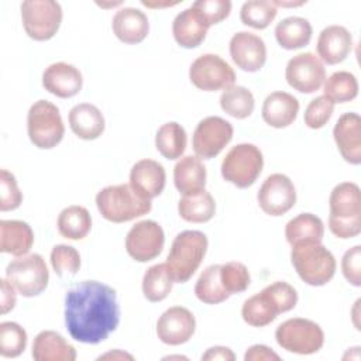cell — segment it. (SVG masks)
Instances as JSON below:
<instances>
[{
	"label": "cell",
	"instance_id": "cell-1",
	"mask_svg": "<svg viewBox=\"0 0 361 361\" xmlns=\"http://www.w3.org/2000/svg\"><path fill=\"white\" fill-rule=\"evenodd\" d=\"M120 323L116 290L99 281H83L65 295V326L71 337L85 344H99Z\"/></svg>",
	"mask_w": 361,
	"mask_h": 361
},
{
	"label": "cell",
	"instance_id": "cell-2",
	"mask_svg": "<svg viewBox=\"0 0 361 361\" xmlns=\"http://www.w3.org/2000/svg\"><path fill=\"white\" fill-rule=\"evenodd\" d=\"M99 213L111 223H127L151 212L152 203L140 196L130 183L110 185L96 195Z\"/></svg>",
	"mask_w": 361,
	"mask_h": 361
},
{
	"label": "cell",
	"instance_id": "cell-3",
	"mask_svg": "<svg viewBox=\"0 0 361 361\" xmlns=\"http://www.w3.org/2000/svg\"><path fill=\"white\" fill-rule=\"evenodd\" d=\"M292 265L299 278L310 286H323L336 274V258L322 243L303 241L292 245Z\"/></svg>",
	"mask_w": 361,
	"mask_h": 361
},
{
	"label": "cell",
	"instance_id": "cell-4",
	"mask_svg": "<svg viewBox=\"0 0 361 361\" xmlns=\"http://www.w3.org/2000/svg\"><path fill=\"white\" fill-rule=\"evenodd\" d=\"M207 245L206 234L199 230H185L173 238L166 264L175 282L185 283L193 276L206 255Z\"/></svg>",
	"mask_w": 361,
	"mask_h": 361
},
{
	"label": "cell",
	"instance_id": "cell-5",
	"mask_svg": "<svg viewBox=\"0 0 361 361\" xmlns=\"http://www.w3.org/2000/svg\"><path fill=\"white\" fill-rule=\"evenodd\" d=\"M27 133L30 141L39 149L56 147L65 134L59 109L48 100H37L27 114Z\"/></svg>",
	"mask_w": 361,
	"mask_h": 361
},
{
	"label": "cell",
	"instance_id": "cell-6",
	"mask_svg": "<svg viewBox=\"0 0 361 361\" xmlns=\"http://www.w3.org/2000/svg\"><path fill=\"white\" fill-rule=\"evenodd\" d=\"M264 157L261 149L248 142L234 145L223 158L221 176L228 183L247 189L255 183L262 172Z\"/></svg>",
	"mask_w": 361,
	"mask_h": 361
},
{
	"label": "cell",
	"instance_id": "cell-7",
	"mask_svg": "<svg viewBox=\"0 0 361 361\" xmlns=\"http://www.w3.org/2000/svg\"><path fill=\"white\" fill-rule=\"evenodd\" d=\"M275 340L279 347L289 353L309 355L323 347L324 333L316 322L293 317L282 322L276 327Z\"/></svg>",
	"mask_w": 361,
	"mask_h": 361
},
{
	"label": "cell",
	"instance_id": "cell-8",
	"mask_svg": "<svg viewBox=\"0 0 361 361\" xmlns=\"http://www.w3.org/2000/svg\"><path fill=\"white\" fill-rule=\"evenodd\" d=\"M6 279L24 298H32L45 290L49 281V271L39 254L16 257L6 268Z\"/></svg>",
	"mask_w": 361,
	"mask_h": 361
},
{
	"label": "cell",
	"instance_id": "cell-9",
	"mask_svg": "<svg viewBox=\"0 0 361 361\" xmlns=\"http://www.w3.org/2000/svg\"><path fill=\"white\" fill-rule=\"evenodd\" d=\"M20 8L24 31L34 41H48L58 32L63 16L58 1L25 0Z\"/></svg>",
	"mask_w": 361,
	"mask_h": 361
},
{
	"label": "cell",
	"instance_id": "cell-10",
	"mask_svg": "<svg viewBox=\"0 0 361 361\" xmlns=\"http://www.w3.org/2000/svg\"><path fill=\"white\" fill-rule=\"evenodd\" d=\"M190 82L200 90L216 92L234 85L235 73L233 68L216 54L197 56L189 68Z\"/></svg>",
	"mask_w": 361,
	"mask_h": 361
},
{
	"label": "cell",
	"instance_id": "cell-11",
	"mask_svg": "<svg viewBox=\"0 0 361 361\" xmlns=\"http://www.w3.org/2000/svg\"><path fill=\"white\" fill-rule=\"evenodd\" d=\"M233 126L219 116H209L199 121L193 131L192 147L196 157L212 159L217 157L233 138Z\"/></svg>",
	"mask_w": 361,
	"mask_h": 361
},
{
	"label": "cell",
	"instance_id": "cell-12",
	"mask_svg": "<svg viewBox=\"0 0 361 361\" xmlns=\"http://www.w3.org/2000/svg\"><path fill=\"white\" fill-rule=\"evenodd\" d=\"M285 79L300 93H314L326 80V68L313 52H302L290 58L285 68Z\"/></svg>",
	"mask_w": 361,
	"mask_h": 361
},
{
	"label": "cell",
	"instance_id": "cell-13",
	"mask_svg": "<svg viewBox=\"0 0 361 361\" xmlns=\"http://www.w3.org/2000/svg\"><path fill=\"white\" fill-rule=\"evenodd\" d=\"M165 234L159 223L141 220L126 235L127 254L137 262H148L157 258L164 248Z\"/></svg>",
	"mask_w": 361,
	"mask_h": 361
},
{
	"label": "cell",
	"instance_id": "cell-14",
	"mask_svg": "<svg viewBox=\"0 0 361 361\" xmlns=\"http://www.w3.org/2000/svg\"><path fill=\"white\" fill-rule=\"evenodd\" d=\"M257 200L261 210L268 216H282L296 203L293 182L283 173H272L262 182Z\"/></svg>",
	"mask_w": 361,
	"mask_h": 361
},
{
	"label": "cell",
	"instance_id": "cell-15",
	"mask_svg": "<svg viewBox=\"0 0 361 361\" xmlns=\"http://www.w3.org/2000/svg\"><path fill=\"white\" fill-rule=\"evenodd\" d=\"M196 330L193 313L183 306L166 309L157 322V336L168 345H180L189 341Z\"/></svg>",
	"mask_w": 361,
	"mask_h": 361
},
{
	"label": "cell",
	"instance_id": "cell-16",
	"mask_svg": "<svg viewBox=\"0 0 361 361\" xmlns=\"http://www.w3.org/2000/svg\"><path fill=\"white\" fill-rule=\"evenodd\" d=\"M233 62L245 72L259 71L267 61V47L264 39L252 32H235L228 44Z\"/></svg>",
	"mask_w": 361,
	"mask_h": 361
},
{
	"label": "cell",
	"instance_id": "cell-17",
	"mask_svg": "<svg viewBox=\"0 0 361 361\" xmlns=\"http://www.w3.org/2000/svg\"><path fill=\"white\" fill-rule=\"evenodd\" d=\"M333 138L343 159L351 165L361 164V117L354 113H344L333 128Z\"/></svg>",
	"mask_w": 361,
	"mask_h": 361
},
{
	"label": "cell",
	"instance_id": "cell-18",
	"mask_svg": "<svg viewBox=\"0 0 361 361\" xmlns=\"http://www.w3.org/2000/svg\"><path fill=\"white\" fill-rule=\"evenodd\" d=\"M42 86L56 97L69 99L80 92L83 78L76 66L66 62H55L42 72Z\"/></svg>",
	"mask_w": 361,
	"mask_h": 361
},
{
	"label": "cell",
	"instance_id": "cell-19",
	"mask_svg": "<svg viewBox=\"0 0 361 361\" xmlns=\"http://www.w3.org/2000/svg\"><path fill=\"white\" fill-rule=\"evenodd\" d=\"M317 56L327 65L343 62L353 49V35L343 25H329L322 30L316 44Z\"/></svg>",
	"mask_w": 361,
	"mask_h": 361
},
{
	"label": "cell",
	"instance_id": "cell-20",
	"mask_svg": "<svg viewBox=\"0 0 361 361\" xmlns=\"http://www.w3.org/2000/svg\"><path fill=\"white\" fill-rule=\"evenodd\" d=\"M166 183L164 166L154 159H140L130 171L131 188L144 199L152 200L159 196Z\"/></svg>",
	"mask_w": 361,
	"mask_h": 361
},
{
	"label": "cell",
	"instance_id": "cell-21",
	"mask_svg": "<svg viewBox=\"0 0 361 361\" xmlns=\"http://www.w3.org/2000/svg\"><path fill=\"white\" fill-rule=\"evenodd\" d=\"M111 28L117 39L134 45L142 42L149 32L148 17L135 7H123L116 11L111 20Z\"/></svg>",
	"mask_w": 361,
	"mask_h": 361
},
{
	"label": "cell",
	"instance_id": "cell-22",
	"mask_svg": "<svg viewBox=\"0 0 361 361\" xmlns=\"http://www.w3.org/2000/svg\"><path fill=\"white\" fill-rule=\"evenodd\" d=\"M299 113L298 99L288 92H272L269 93L261 109L262 120L274 128H285L290 126Z\"/></svg>",
	"mask_w": 361,
	"mask_h": 361
},
{
	"label": "cell",
	"instance_id": "cell-23",
	"mask_svg": "<svg viewBox=\"0 0 361 361\" xmlns=\"http://www.w3.org/2000/svg\"><path fill=\"white\" fill-rule=\"evenodd\" d=\"M209 28L210 27L192 6L176 14L172 23L175 41L178 45L188 49L199 47L204 41Z\"/></svg>",
	"mask_w": 361,
	"mask_h": 361
},
{
	"label": "cell",
	"instance_id": "cell-24",
	"mask_svg": "<svg viewBox=\"0 0 361 361\" xmlns=\"http://www.w3.org/2000/svg\"><path fill=\"white\" fill-rule=\"evenodd\" d=\"M72 133L86 141L99 138L104 133V117L97 106L92 103H79L73 106L68 116Z\"/></svg>",
	"mask_w": 361,
	"mask_h": 361
},
{
	"label": "cell",
	"instance_id": "cell-25",
	"mask_svg": "<svg viewBox=\"0 0 361 361\" xmlns=\"http://www.w3.org/2000/svg\"><path fill=\"white\" fill-rule=\"evenodd\" d=\"M31 355L35 361H73L76 350L58 331L42 330L34 338Z\"/></svg>",
	"mask_w": 361,
	"mask_h": 361
},
{
	"label": "cell",
	"instance_id": "cell-26",
	"mask_svg": "<svg viewBox=\"0 0 361 361\" xmlns=\"http://www.w3.org/2000/svg\"><path fill=\"white\" fill-rule=\"evenodd\" d=\"M34 244V233L23 220L0 221V251L14 257L27 255Z\"/></svg>",
	"mask_w": 361,
	"mask_h": 361
},
{
	"label": "cell",
	"instance_id": "cell-27",
	"mask_svg": "<svg viewBox=\"0 0 361 361\" xmlns=\"http://www.w3.org/2000/svg\"><path fill=\"white\" fill-rule=\"evenodd\" d=\"M206 166L199 157H182L173 168V183L179 193L190 195L206 186Z\"/></svg>",
	"mask_w": 361,
	"mask_h": 361
},
{
	"label": "cell",
	"instance_id": "cell-28",
	"mask_svg": "<svg viewBox=\"0 0 361 361\" xmlns=\"http://www.w3.org/2000/svg\"><path fill=\"white\" fill-rule=\"evenodd\" d=\"M330 216L336 219L361 217V190L354 182L336 185L329 197Z\"/></svg>",
	"mask_w": 361,
	"mask_h": 361
},
{
	"label": "cell",
	"instance_id": "cell-29",
	"mask_svg": "<svg viewBox=\"0 0 361 361\" xmlns=\"http://www.w3.org/2000/svg\"><path fill=\"white\" fill-rule=\"evenodd\" d=\"M312 25L307 18L292 16L281 20L275 27L276 42L288 51L306 47L312 39Z\"/></svg>",
	"mask_w": 361,
	"mask_h": 361
},
{
	"label": "cell",
	"instance_id": "cell-30",
	"mask_svg": "<svg viewBox=\"0 0 361 361\" xmlns=\"http://www.w3.org/2000/svg\"><path fill=\"white\" fill-rule=\"evenodd\" d=\"M179 216L189 223H207L216 213V202L206 190L183 195L178 203Z\"/></svg>",
	"mask_w": 361,
	"mask_h": 361
},
{
	"label": "cell",
	"instance_id": "cell-31",
	"mask_svg": "<svg viewBox=\"0 0 361 361\" xmlns=\"http://www.w3.org/2000/svg\"><path fill=\"white\" fill-rule=\"evenodd\" d=\"M323 235L324 224L322 219L313 213H300L285 226V237L290 245L303 241L322 243Z\"/></svg>",
	"mask_w": 361,
	"mask_h": 361
},
{
	"label": "cell",
	"instance_id": "cell-32",
	"mask_svg": "<svg viewBox=\"0 0 361 361\" xmlns=\"http://www.w3.org/2000/svg\"><path fill=\"white\" fill-rule=\"evenodd\" d=\"M56 226L62 237L68 240H82L92 228V217L86 207L72 204L59 213Z\"/></svg>",
	"mask_w": 361,
	"mask_h": 361
},
{
	"label": "cell",
	"instance_id": "cell-33",
	"mask_svg": "<svg viewBox=\"0 0 361 361\" xmlns=\"http://www.w3.org/2000/svg\"><path fill=\"white\" fill-rule=\"evenodd\" d=\"M175 279L166 262L149 267L142 276V293L149 302H161L171 293Z\"/></svg>",
	"mask_w": 361,
	"mask_h": 361
},
{
	"label": "cell",
	"instance_id": "cell-34",
	"mask_svg": "<svg viewBox=\"0 0 361 361\" xmlns=\"http://www.w3.org/2000/svg\"><path fill=\"white\" fill-rule=\"evenodd\" d=\"M188 144L185 128L176 123L169 121L162 124L155 134L157 151L166 159H178L183 155Z\"/></svg>",
	"mask_w": 361,
	"mask_h": 361
},
{
	"label": "cell",
	"instance_id": "cell-35",
	"mask_svg": "<svg viewBox=\"0 0 361 361\" xmlns=\"http://www.w3.org/2000/svg\"><path fill=\"white\" fill-rule=\"evenodd\" d=\"M195 295L206 305H217L230 298L220 281V264L209 265L202 271L195 285Z\"/></svg>",
	"mask_w": 361,
	"mask_h": 361
},
{
	"label": "cell",
	"instance_id": "cell-36",
	"mask_svg": "<svg viewBox=\"0 0 361 361\" xmlns=\"http://www.w3.org/2000/svg\"><path fill=\"white\" fill-rule=\"evenodd\" d=\"M220 107L228 116L237 120H244L252 114L255 100L251 90L244 86L233 85L223 90L220 96Z\"/></svg>",
	"mask_w": 361,
	"mask_h": 361
},
{
	"label": "cell",
	"instance_id": "cell-37",
	"mask_svg": "<svg viewBox=\"0 0 361 361\" xmlns=\"http://www.w3.org/2000/svg\"><path fill=\"white\" fill-rule=\"evenodd\" d=\"M323 93L331 103L351 102L358 94V80L351 72H334L324 80Z\"/></svg>",
	"mask_w": 361,
	"mask_h": 361
},
{
	"label": "cell",
	"instance_id": "cell-38",
	"mask_svg": "<svg viewBox=\"0 0 361 361\" xmlns=\"http://www.w3.org/2000/svg\"><path fill=\"white\" fill-rule=\"evenodd\" d=\"M278 8L271 0H248L241 6L240 20L255 30L267 28L276 17Z\"/></svg>",
	"mask_w": 361,
	"mask_h": 361
},
{
	"label": "cell",
	"instance_id": "cell-39",
	"mask_svg": "<svg viewBox=\"0 0 361 361\" xmlns=\"http://www.w3.org/2000/svg\"><path fill=\"white\" fill-rule=\"evenodd\" d=\"M243 320L252 327H264L276 319V312L272 309L267 298L259 292L248 298L241 307Z\"/></svg>",
	"mask_w": 361,
	"mask_h": 361
},
{
	"label": "cell",
	"instance_id": "cell-40",
	"mask_svg": "<svg viewBox=\"0 0 361 361\" xmlns=\"http://www.w3.org/2000/svg\"><path fill=\"white\" fill-rule=\"evenodd\" d=\"M27 347V331L16 322L0 323V354L4 358H16Z\"/></svg>",
	"mask_w": 361,
	"mask_h": 361
},
{
	"label": "cell",
	"instance_id": "cell-41",
	"mask_svg": "<svg viewBox=\"0 0 361 361\" xmlns=\"http://www.w3.org/2000/svg\"><path fill=\"white\" fill-rule=\"evenodd\" d=\"M261 293L267 298V300L269 302L272 309L276 312V314L292 310L298 303L296 289L285 281H276L265 286L261 290Z\"/></svg>",
	"mask_w": 361,
	"mask_h": 361
},
{
	"label": "cell",
	"instance_id": "cell-42",
	"mask_svg": "<svg viewBox=\"0 0 361 361\" xmlns=\"http://www.w3.org/2000/svg\"><path fill=\"white\" fill-rule=\"evenodd\" d=\"M220 281L226 292L231 296L234 293L244 292L251 282L248 268L238 261H230L220 264Z\"/></svg>",
	"mask_w": 361,
	"mask_h": 361
},
{
	"label": "cell",
	"instance_id": "cell-43",
	"mask_svg": "<svg viewBox=\"0 0 361 361\" xmlns=\"http://www.w3.org/2000/svg\"><path fill=\"white\" fill-rule=\"evenodd\" d=\"M51 265L58 276L76 275L80 268V254L79 251L66 244H58L51 250Z\"/></svg>",
	"mask_w": 361,
	"mask_h": 361
},
{
	"label": "cell",
	"instance_id": "cell-44",
	"mask_svg": "<svg viewBox=\"0 0 361 361\" xmlns=\"http://www.w3.org/2000/svg\"><path fill=\"white\" fill-rule=\"evenodd\" d=\"M334 111V103H331L326 96H319L313 99L305 110V124L312 130H319L327 124Z\"/></svg>",
	"mask_w": 361,
	"mask_h": 361
},
{
	"label": "cell",
	"instance_id": "cell-45",
	"mask_svg": "<svg viewBox=\"0 0 361 361\" xmlns=\"http://www.w3.org/2000/svg\"><path fill=\"white\" fill-rule=\"evenodd\" d=\"M23 202V193L17 185L16 176L7 171H0V210L8 212L20 207Z\"/></svg>",
	"mask_w": 361,
	"mask_h": 361
},
{
	"label": "cell",
	"instance_id": "cell-46",
	"mask_svg": "<svg viewBox=\"0 0 361 361\" xmlns=\"http://www.w3.org/2000/svg\"><path fill=\"white\" fill-rule=\"evenodd\" d=\"M192 7L200 14L204 23L212 27L213 24H219L226 20L231 11L230 0H197L192 4Z\"/></svg>",
	"mask_w": 361,
	"mask_h": 361
},
{
	"label": "cell",
	"instance_id": "cell-47",
	"mask_svg": "<svg viewBox=\"0 0 361 361\" xmlns=\"http://www.w3.org/2000/svg\"><path fill=\"white\" fill-rule=\"evenodd\" d=\"M341 272L350 285L355 288L361 286V245H354L344 252Z\"/></svg>",
	"mask_w": 361,
	"mask_h": 361
},
{
	"label": "cell",
	"instance_id": "cell-48",
	"mask_svg": "<svg viewBox=\"0 0 361 361\" xmlns=\"http://www.w3.org/2000/svg\"><path fill=\"white\" fill-rule=\"evenodd\" d=\"M330 231L343 240L357 237L361 233V217L355 219H336L329 216Z\"/></svg>",
	"mask_w": 361,
	"mask_h": 361
},
{
	"label": "cell",
	"instance_id": "cell-49",
	"mask_svg": "<svg viewBox=\"0 0 361 361\" xmlns=\"http://www.w3.org/2000/svg\"><path fill=\"white\" fill-rule=\"evenodd\" d=\"M245 361H271V360H281V357L272 351L268 345L264 344H254L250 348H247L244 354Z\"/></svg>",
	"mask_w": 361,
	"mask_h": 361
},
{
	"label": "cell",
	"instance_id": "cell-50",
	"mask_svg": "<svg viewBox=\"0 0 361 361\" xmlns=\"http://www.w3.org/2000/svg\"><path fill=\"white\" fill-rule=\"evenodd\" d=\"M1 298H0V307H1V314L8 313L10 310L14 309L17 298H16V288L6 279L3 278L1 281Z\"/></svg>",
	"mask_w": 361,
	"mask_h": 361
},
{
	"label": "cell",
	"instance_id": "cell-51",
	"mask_svg": "<svg viewBox=\"0 0 361 361\" xmlns=\"http://www.w3.org/2000/svg\"><path fill=\"white\" fill-rule=\"evenodd\" d=\"M233 361L235 360L234 353L228 348V347H223V345H214L206 350V353L202 355V361Z\"/></svg>",
	"mask_w": 361,
	"mask_h": 361
},
{
	"label": "cell",
	"instance_id": "cell-52",
	"mask_svg": "<svg viewBox=\"0 0 361 361\" xmlns=\"http://www.w3.org/2000/svg\"><path fill=\"white\" fill-rule=\"evenodd\" d=\"M133 360V355L131 354H127V353H123L121 350H114V351H109L103 355H100L97 360Z\"/></svg>",
	"mask_w": 361,
	"mask_h": 361
},
{
	"label": "cell",
	"instance_id": "cell-53",
	"mask_svg": "<svg viewBox=\"0 0 361 361\" xmlns=\"http://www.w3.org/2000/svg\"><path fill=\"white\" fill-rule=\"evenodd\" d=\"M141 4L148 8H162V7H172L179 4V1H149V0H141Z\"/></svg>",
	"mask_w": 361,
	"mask_h": 361
},
{
	"label": "cell",
	"instance_id": "cell-54",
	"mask_svg": "<svg viewBox=\"0 0 361 361\" xmlns=\"http://www.w3.org/2000/svg\"><path fill=\"white\" fill-rule=\"evenodd\" d=\"M272 3L275 4V7H299V6H303L306 1L302 0V1H281V0H272Z\"/></svg>",
	"mask_w": 361,
	"mask_h": 361
},
{
	"label": "cell",
	"instance_id": "cell-55",
	"mask_svg": "<svg viewBox=\"0 0 361 361\" xmlns=\"http://www.w3.org/2000/svg\"><path fill=\"white\" fill-rule=\"evenodd\" d=\"M358 305H360V299L355 302V305H354V309H353V323H354V326H355V329L357 330H360V323L357 322V317H358Z\"/></svg>",
	"mask_w": 361,
	"mask_h": 361
},
{
	"label": "cell",
	"instance_id": "cell-56",
	"mask_svg": "<svg viewBox=\"0 0 361 361\" xmlns=\"http://www.w3.org/2000/svg\"><path fill=\"white\" fill-rule=\"evenodd\" d=\"M97 6H100V7H104V8H110V7H117V6H121L123 4V1H113V3H96Z\"/></svg>",
	"mask_w": 361,
	"mask_h": 361
}]
</instances>
